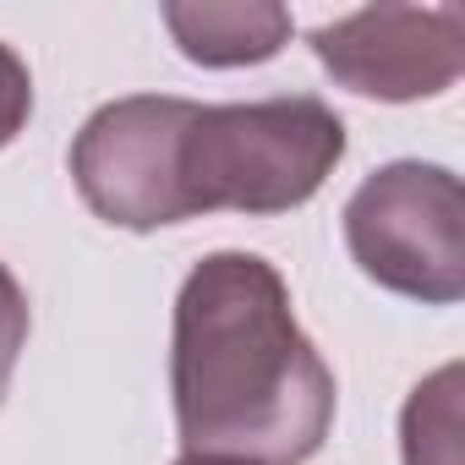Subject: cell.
Here are the masks:
<instances>
[{
	"label": "cell",
	"mask_w": 465,
	"mask_h": 465,
	"mask_svg": "<svg viewBox=\"0 0 465 465\" xmlns=\"http://www.w3.org/2000/svg\"><path fill=\"white\" fill-rule=\"evenodd\" d=\"M345 159V121L318 94H280L252 104L186 110L175 148V186L186 219L197 213H291Z\"/></svg>",
	"instance_id": "cell-2"
},
{
	"label": "cell",
	"mask_w": 465,
	"mask_h": 465,
	"mask_svg": "<svg viewBox=\"0 0 465 465\" xmlns=\"http://www.w3.org/2000/svg\"><path fill=\"white\" fill-rule=\"evenodd\" d=\"M34 115V77H28V61L12 50V45H0V148H12L23 137Z\"/></svg>",
	"instance_id": "cell-9"
},
{
	"label": "cell",
	"mask_w": 465,
	"mask_h": 465,
	"mask_svg": "<svg viewBox=\"0 0 465 465\" xmlns=\"http://www.w3.org/2000/svg\"><path fill=\"white\" fill-rule=\"evenodd\" d=\"M192 99L175 94H132L99 104L77 143H72V181L83 203L121 230H159L181 224V186H175V148Z\"/></svg>",
	"instance_id": "cell-4"
},
{
	"label": "cell",
	"mask_w": 465,
	"mask_h": 465,
	"mask_svg": "<svg viewBox=\"0 0 465 465\" xmlns=\"http://www.w3.org/2000/svg\"><path fill=\"white\" fill-rule=\"evenodd\" d=\"M400 454L405 465H465L460 460V367H438L421 378L400 411Z\"/></svg>",
	"instance_id": "cell-7"
},
{
	"label": "cell",
	"mask_w": 465,
	"mask_h": 465,
	"mask_svg": "<svg viewBox=\"0 0 465 465\" xmlns=\"http://www.w3.org/2000/svg\"><path fill=\"white\" fill-rule=\"evenodd\" d=\"M170 394L186 454L307 465L334 427V372L258 252H208L175 296Z\"/></svg>",
	"instance_id": "cell-1"
},
{
	"label": "cell",
	"mask_w": 465,
	"mask_h": 465,
	"mask_svg": "<svg viewBox=\"0 0 465 465\" xmlns=\"http://www.w3.org/2000/svg\"><path fill=\"white\" fill-rule=\"evenodd\" d=\"M312 55L340 88L361 99H438L460 83L465 17L460 6H367L312 28Z\"/></svg>",
	"instance_id": "cell-5"
},
{
	"label": "cell",
	"mask_w": 465,
	"mask_h": 465,
	"mask_svg": "<svg viewBox=\"0 0 465 465\" xmlns=\"http://www.w3.org/2000/svg\"><path fill=\"white\" fill-rule=\"evenodd\" d=\"M28 329H34V318H28V296H23L17 274L0 263V405H6V389H12L17 356H23V345H28Z\"/></svg>",
	"instance_id": "cell-8"
},
{
	"label": "cell",
	"mask_w": 465,
	"mask_h": 465,
	"mask_svg": "<svg viewBox=\"0 0 465 465\" xmlns=\"http://www.w3.org/2000/svg\"><path fill=\"white\" fill-rule=\"evenodd\" d=\"M175 50L197 66H258L291 45V12L274 0H203L164 6Z\"/></svg>",
	"instance_id": "cell-6"
},
{
	"label": "cell",
	"mask_w": 465,
	"mask_h": 465,
	"mask_svg": "<svg viewBox=\"0 0 465 465\" xmlns=\"http://www.w3.org/2000/svg\"><path fill=\"white\" fill-rule=\"evenodd\" d=\"M175 465H252V460H236V454H181Z\"/></svg>",
	"instance_id": "cell-10"
},
{
	"label": "cell",
	"mask_w": 465,
	"mask_h": 465,
	"mask_svg": "<svg viewBox=\"0 0 465 465\" xmlns=\"http://www.w3.org/2000/svg\"><path fill=\"white\" fill-rule=\"evenodd\" d=\"M345 247L372 285L421 307H454L465 296L460 175L421 159L372 170L345 203Z\"/></svg>",
	"instance_id": "cell-3"
}]
</instances>
